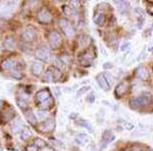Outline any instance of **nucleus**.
Listing matches in <instances>:
<instances>
[{
    "mask_svg": "<svg viewBox=\"0 0 153 151\" xmlns=\"http://www.w3.org/2000/svg\"><path fill=\"white\" fill-rule=\"evenodd\" d=\"M35 115H36L37 120H45V118H47V113L43 110H38L35 113Z\"/></svg>",
    "mask_w": 153,
    "mask_h": 151,
    "instance_id": "30",
    "label": "nucleus"
},
{
    "mask_svg": "<svg viewBox=\"0 0 153 151\" xmlns=\"http://www.w3.org/2000/svg\"><path fill=\"white\" fill-rule=\"evenodd\" d=\"M103 68H105V70H108V68H112V64L110 62H105L103 64Z\"/></svg>",
    "mask_w": 153,
    "mask_h": 151,
    "instance_id": "40",
    "label": "nucleus"
},
{
    "mask_svg": "<svg viewBox=\"0 0 153 151\" xmlns=\"http://www.w3.org/2000/svg\"><path fill=\"white\" fill-rule=\"evenodd\" d=\"M103 75H104V77L106 78V80H107V82L108 83H112L113 82V78L111 76H110V74H108V73H105V74H103Z\"/></svg>",
    "mask_w": 153,
    "mask_h": 151,
    "instance_id": "37",
    "label": "nucleus"
},
{
    "mask_svg": "<svg viewBox=\"0 0 153 151\" xmlns=\"http://www.w3.org/2000/svg\"><path fill=\"white\" fill-rule=\"evenodd\" d=\"M63 12L66 14V16H73V9L71 7H70L68 5H65L63 6Z\"/></svg>",
    "mask_w": 153,
    "mask_h": 151,
    "instance_id": "33",
    "label": "nucleus"
},
{
    "mask_svg": "<svg viewBox=\"0 0 153 151\" xmlns=\"http://www.w3.org/2000/svg\"><path fill=\"white\" fill-rule=\"evenodd\" d=\"M123 151H131V150H130V149H124Z\"/></svg>",
    "mask_w": 153,
    "mask_h": 151,
    "instance_id": "42",
    "label": "nucleus"
},
{
    "mask_svg": "<svg viewBox=\"0 0 153 151\" xmlns=\"http://www.w3.org/2000/svg\"><path fill=\"white\" fill-rule=\"evenodd\" d=\"M0 151H2V147H1V146H0Z\"/></svg>",
    "mask_w": 153,
    "mask_h": 151,
    "instance_id": "43",
    "label": "nucleus"
},
{
    "mask_svg": "<svg viewBox=\"0 0 153 151\" xmlns=\"http://www.w3.org/2000/svg\"><path fill=\"white\" fill-rule=\"evenodd\" d=\"M93 58L94 57H93L91 52H85L80 56V63L82 64V65L86 66V68H88V66H90L91 63L93 62Z\"/></svg>",
    "mask_w": 153,
    "mask_h": 151,
    "instance_id": "9",
    "label": "nucleus"
},
{
    "mask_svg": "<svg viewBox=\"0 0 153 151\" xmlns=\"http://www.w3.org/2000/svg\"><path fill=\"white\" fill-rule=\"evenodd\" d=\"M48 42L52 48H57L61 43V36L57 31H51L48 35Z\"/></svg>",
    "mask_w": 153,
    "mask_h": 151,
    "instance_id": "4",
    "label": "nucleus"
},
{
    "mask_svg": "<svg viewBox=\"0 0 153 151\" xmlns=\"http://www.w3.org/2000/svg\"><path fill=\"white\" fill-rule=\"evenodd\" d=\"M59 27H60L63 34H65L68 38H73V37L75 36V33H76L75 29L73 28V26H71V23L66 19H61L60 21H59Z\"/></svg>",
    "mask_w": 153,
    "mask_h": 151,
    "instance_id": "1",
    "label": "nucleus"
},
{
    "mask_svg": "<svg viewBox=\"0 0 153 151\" xmlns=\"http://www.w3.org/2000/svg\"><path fill=\"white\" fill-rule=\"evenodd\" d=\"M53 64H54V66H55V68H57L59 71L65 68V62H63L61 58H55L53 61Z\"/></svg>",
    "mask_w": 153,
    "mask_h": 151,
    "instance_id": "23",
    "label": "nucleus"
},
{
    "mask_svg": "<svg viewBox=\"0 0 153 151\" xmlns=\"http://www.w3.org/2000/svg\"><path fill=\"white\" fill-rule=\"evenodd\" d=\"M152 49H153V45H152V46H150V48H149V51H153Z\"/></svg>",
    "mask_w": 153,
    "mask_h": 151,
    "instance_id": "41",
    "label": "nucleus"
},
{
    "mask_svg": "<svg viewBox=\"0 0 153 151\" xmlns=\"http://www.w3.org/2000/svg\"><path fill=\"white\" fill-rule=\"evenodd\" d=\"M80 46L82 47V48H84V47L88 46V44L90 43V38L87 36V35H84V36H81L80 37Z\"/></svg>",
    "mask_w": 153,
    "mask_h": 151,
    "instance_id": "24",
    "label": "nucleus"
},
{
    "mask_svg": "<svg viewBox=\"0 0 153 151\" xmlns=\"http://www.w3.org/2000/svg\"><path fill=\"white\" fill-rule=\"evenodd\" d=\"M90 89H91L90 86H84V87L80 88L78 91H76V97H81V96H82L83 94H85L86 92H88V91L90 90Z\"/></svg>",
    "mask_w": 153,
    "mask_h": 151,
    "instance_id": "27",
    "label": "nucleus"
},
{
    "mask_svg": "<svg viewBox=\"0 0 153 151\" xmlns=\"http://www.w3.org/2000/svg\"><path fill=\"white\" fill-rule=\"evenodd\" d=\"M88 141H89V138L85 134H80V135H78V137L76 138V142L78 143L79 145H82V146L85 145Z\"/></svg>",
    "mask_w": 153,
    "mask_h": 151,
    "instance_id": "20",
    "label": "nucleus"
},
{
    "mask_svg": "<svg viewBox=\"0 0 153 151\" xmlns=\"http://www.w3.org/2000/svg\"><path fill=\"white\" fill-rule=\"evenodd\" d=\"M4 47L7 49V50H14L16 47V40L14 38L12 37H7L4 41Z\"/></svg>",
    "mask_w": 153,
    "mask_h": 151,
    "instance_id": "17",
    "label": "nucleus"
},
{
    "mask_svg": "<svg viewBox=\"0 0 153 151\" xmlns=\"http://www.w3.org/2000/svg\"><path fill=\"white\" fill-rule=\"evenodd\" d=\"M52 105V99H51V97L47 99L46 101H44V102H42L39 104V106L42 108V109H45V108H50V106Z\"/></svg>",
    "mask_w": 153,
    "mask_h": 151,
    "instance_id": "28",
    "label": "nucleus"
},
{
    "mask_svg": "<svg viewBox=\"0 0 153 151\" xmlns=\"http://www.w3.org/2000/svg\"><path fill=\"white\" fill-rule=\"evenodd\" d=\"M11 76L16 79H22V74L18 71H11Z\"/></svg>",
    "mask_w": 153,
    "mask_h": 151,
    "instance_id": "35",
    "label": "nucleus"
},
{
    "mask_svg": "<svg viewBox=\"0 0 153 151\" xmlns=\"http://www.w3.org/2000/svg\"><path fill=\"white\" fill-rule=\"evenodd\" d=\"M105 14L102 13V12H98V13L95 14L94 19H93V21H94V24H96L97 26L99 27H102L103 25L105 23Z\"/></svg>",
    "mask_w": 153,
    "mask_h": 151,
    "instance_id": "16",
    "label": "nucleus"
},
{
    "mask_svg": "<svg viewBox=\"0 0 153 151\" xmlns=\"http://www.w3.org/2000/svg\"><path fill=\"white\" fill-rule=\"evenodd\" d=\"M38 19L41 23H50L51 19H52V14H51V12L47 8H42L38 12Z\"/></svg>",
    "mask_w": 153,
    "mask_h": 151,
    "instance_id": "5",
    "label": "nucleus"
},
{
    "mask_svg": "<svg viewBox=\"0 0 153 151\" xmlns=\"http://www.w3.org/2000/svg\"><path fill=\"white\" fill-rule=\"evenodd\" d=\"M35 144L38 146L39 148H40V147H43V146H45V142H44V141H42L41 139H37L35 141Z\"/></svg>",
    "mask_w": 153,
    "mask_h": 151,
    "instance_id": "36",
    "label": "nucleus"
},
{
    "mask_svg": "<svg viewBox=\"0 0 153 151\" xmlns=\"http://www.w3.org/2000/svg\"><path fill=\"white\" fill-rule=\"evenodd\" d=\"M114 139H115V136L112 133V131L105 130L102 133V136H101V149H104L106 146L110 144Z\"/></svg>",
    "mask_w": 153,
    "mask_h": 151,
    "instance_id": "3",
    "label": "nucleus"
},
{
    "mask_svg": "<svg viewBox=\"0 0 153 151\" xmlns=\"http://www.w3.org/2000/svg\"><path fill=\"white\" fill-rule=\"evenodd\" d=\"M142 151H147V150H142Z\"/></svg>",
    "mask_w": 153,
    "mask_h": 151,
    "instance_id": "45",
    "label": "nucleus"
},
{
    "mask_svg": "<svg viewBox=\"0 0 153 151\" xmlns=\"http://www.w3.org/2000/svg\"><path fill=\"white\" fill-rule=\"evenodd\" d=\"M31 71L34 76H40L43 71V64L40 63V62H33L32 63V66H31Z\"/></svg>",
    "mask_w": 153,
    "mask_h": 151,
    "instance_id": "14",
    "label": "nucleus"
},
{
    "mask_svg": "<svg viewBox=\"0 0 153 151\" xmlns=\"http://www.w3.org/2000/svg\"><path fill=\"white\" fill-rule=\"evenodd\" d=\"M136 75H137L138 78L140 79V80L142 81H146L148 78H149V71L146 68H138L137 71H136Z\"/></svg>",
    "mask_w": 153,
    "mask_h": 151,
    "instance_id": "13",
    "label": "nucleus"
},
{
    "mask_svg": "<svg viewBox=\"0 0 153 151\" xmlns=\"http://www.w3.org/2000/svg\"><path fill=\"white\" fill-rule=\"evenodd\" d=\"M27 151H38L39 150V147L37 146L35 143L34 144H31V145H29L28 147H27Z\"/></svg>",
    "mask_w": 153,
    "mask_h": 151,
    "instance_id": "34",
    "label": "nucleus"
},
{
    "mask_svg": "<svg viewBox=\"0 0 153 151\" xmlns=\"http://www.w3.org/2000/svg\"><path fill=\"white\" fill-rule=\"evenodd\" d=\"M152 30H153V25H152Z\"/></svg>",
    "mask_w": 153,
    "mask_h": 151,
    "instance_id": "44",
    "label": "nucleus"
},
{
    "mask_svg": "<svg viewBox=\"0 0 153 151\" xmlns=\"http://www.w3.org/2000/svg\"><path fill=\"white\" fill-rule=\"evenodd\" d=\"M45 81H47L48 83H53V74H52V68H49V70L45 73Z\"/></svg>",
    "mask_w": 153,
    "mask_h": 151,
    "instance_id": "26",
    "label": "nucleus"
},
{
    "mask_svg": "<svg viewBox=\"0 0 153 151\" xmlns=\"http://www.w3.org/2000/svg\"><path fill=\"white\" fill-rule=\"evenodd\" d=\"M25 127L23 126V122H22L21 118H16V121H13L11 123V131L13 133H19L22 132V129H24Z\"/></svg>",
    "mask_w": 153,
    "mask_h": 151,
    "instance_id": "15",
    "label": "nucleus"
},
{
    "mask_svg": "<svg viewBox=\"0 0 153 151\" xmlns=\"http://www.w3.org/2000/svg\"><path fill=\"white\" fill-rule=\"evenodd\" d=\"M151 99H152L151 96H150L149 94H147V93L141 94L139 97H137V100H138V102H139L140 107L148 105L150 102H151Z\"/></svg>",
    "mask_w": 153,
    "mask_h": 151,
    "instance_id": "12",
    "label": "nucleus"
},
{
    "mask_svg": "<svg viewBox=\"0 0 153 151\" xmlns=\"http://www.w3.org/2000/svg\"><path fill=\"white\" fill-rule=\"evenodd\" d=\"M49 98H50V92H49L48 90L39 91V92L36 94V103L40 104V103L44 102V101H46Z\"/></svg>",
    "mask_w": 153,
    "mask_h": 151,
    "instance_id": "11",
    "label": "nucleus"
},
{
    "mask_svg": "<svg viewBox=\"0 0 153 151\" xmlns=\"http://www.w3.org/2000/svg\"><path fill=\"white\" fill-rule=\"evenodd\" d=\"M36 36H37V31L33 27H28L23 33V38L28 42L33 41L36 38Z\"/></svg>",
    "mask_w": 153,
    "mask_h": 151,
    "instance_id": "7",
    "label": "nucleus"
},
{
    "mask_svg": "<svg viewBox=\"0 0 153 151\" xmlns=\"http://www.w3.org/2000/svg\"><path fill=\"white\" fill-rule=\"evenodd\" d=\"M128 90H129V85H128L126 82H122V83H120L117 86L114 94H115V96H117V97L120 98L128 92Z\"/></svg>",
    "mask_w": 153,
    "mask_h": 151,
    "instance_id": "8",
    "label": "nucleus"
},
{
    "mask_svg": "<svg viewBox=\"0 0 153 151\" xmlns=\"http://www.w3.org/2000/svg\"><path fill=\"white\" fill-rule=\"evenodd\" d=\"M13 113L14 112H13V110H12V109H7L5 112H4V115H4V116H5V118L3 120L4 122H9V121L13 118Z\"/></svg>",
    "mask_w": 153,
    "mask_h": 151,
    "instance_id": "29",
    "label": "nucleus"
},
{
    "mask_svg": "<svg viewBox=\"0 0 153 151\" xmlns=\"http://www.w3.org/2000/svg\"><path fill=\"white\" fill-rule=\"evenodd\" d=\"M13 65H14V60L12 58L6 59V60H4L3 62L1 63V66L3 70H10Z\"/></svg>",
    "mask_w": 153,
    "mask_h": 151,
    "instance_id": "22",
    "label": "nucleus"
},
{
    "mask_svg": "<svg viewBox=\"0 0 153 151\" xmlns=\"http://www.w3.org/2000/svg\"><path fill=\"white\" fill-rule=\"evenodd\" d=\"M114 3H115V5L117 6L118 10H120V12H123L124 10H126V9H127V7H128V5H129V4H128L126 1H115Z\"/></svg>",
    "mask_w": 153,
    "mask_h": 151,
    "instance_id": "25",
    "label": "nucleus"
},
{
    "mask_svg": "<svg viewBox=\"0 0 153 151\" xmlns=\"http://www.w3.org/2000/svg\"><path fill=\"white\" fill-rule=\"evenodd\" d=\"M87 102H90V103H93L95 101V96H94V94H91V95H89L88 97H87Z\"/></svg>",
    "mask_w": 153,
    "mask_h": 151,
    "instance_id": "38",
    "label": "nucleus"
},
{
    "mask_svg": "<svg viewBox=\"0 0 153 151\" xmlns=\"http://www.w3.org/2000/svg\"><path fill=\"white\" fill-rule=\"evenodd\" d=\"M32 136V132L29 128H24L21 132V135H19V139L22 141H27L30 137Z\"/></svg>",
    "mask_w": 153,
    "mask_h": 151,
    "instance_id": "19",
    "label": "nucleus"
},
{
    "mask_svg": "<svg viewBox=\"0 0 153 151\" xmlns=\"http://www.w3.org/2000/svg\"><path fill=\"white\" fill-rule=\"evenodd\" d=\"M52 74H53V79H54V82L58 81L59 78H60V71L57 70V68H52Z\"/></svg>",
    "mask_w": 153,
    "mask_h": 151,
    "instance_id": "31",
    "label": "nucleus"
},
{
    "mask_svg": "<svg viewBox=\"0 0 153 151\" xmlns=\"http://www.w3.org/2000/svg\"><path fill=\"white\" fill-rule=\"evenodd\" d=\"M131 48V43L130 42H125L124 44H123L122 46H120V51H123V52H126L127 50H129Z\"/></svg>",
    "mask_w": 153,
    "mask_h": 151,
    "instance_id": "32",
    "label": "nucleus"
},
{
    "mask_svg": "<svg viewBox=\"0 0 153 151\" xmlns=\"http://www.w3.org/2000/svg\"><path fill=\"white\" fill-rule=\"evenodd\" d=\"M79 126H81V127L85 128L86 130H88L90 133H93V128H92V125H91L90 123L88 122V121H85V120H80L78 122Z\"/></svg>",
    "mask_w": 153,
    "mask_h": 151,
    "instance_id": "21",
    "label": "nucleus"
},
{
    "mask_svg": "<svg viewBox=\"0 0 153 151\" xmlns=\"http://www.w3.org/2000/svg\"><path fill=\"white\" fill-rule=\"evenodd\" d=\"M124 126H125V128L127 129V130H133V128H134V125H133V123H125Z\"/></svg>",
    "mask_w": 153,
    "mask_h": 151,
    "instance_id": "39",
    "label": "nucleus"
},
{
    "mask_svg": "<svg viewBox=\"0 0 153 151\" xmlns=\"http://www.w3.org/2000/svg\"><path fill=\"white\" fill-rule=\"evenodd\" d=\"M36 57L42 61H48L51 58V51L46 45H41L36 50Z\"/></svg>",
    "mask_w": 153,
    "mask_h": 151,
    "instance_id": "2",
    "label": "nucleus"
},
{
    "mask_svg": "<svg viewBox=\"0 0 153 151\" xmlns=\"http://www.w3.org/2000/svg\"><path fill=\"white\" fill-rule=\"evenodd\" d=\"M96 82H97L98 86H99L103 91H105V92L109 91L110 84L107 82V80H106V78L103 74H98V75L96 76Z\"/></svg>",
    "mask_w": 153,
    "mask_h": 151,
    "instance_id": "6",
    "label": "nucleus"
},
{
    "mask_svg": "<svg viewBox=\"0 0 153 151\" xmlns=\"http://www.w3.org/2000/svg\"><path fill=\"white\" fill-rule=\"evenodd\" d=\"M54 127H55V123H54V120L52 118H48V120L45 121V123H43L42 125L39 127V130L41 132H51L53 130Z\"/></svg>",
    "mask_w": 153,
    "mask_h": 151,
    "instance_id": "10",
    "label": "nucleus"
},
{
    "mask_svg": "<svg viewBox=\"0 0 153 151\" xmlns=\"http://www.w3.org/2000/svg\"><path fill=\"white\" fill-rule=\"evenodd\" d=\"M25 115H26V118L28 120L30 123H32V125H36L37 123V118L32 109L25 110Z\"/></svg>",
    "mask_w": 153,
    "mask_h": 151,
    "instance_id": "18",
    "label": "nucleus"
}]
</instances>
